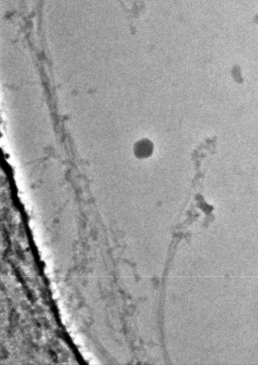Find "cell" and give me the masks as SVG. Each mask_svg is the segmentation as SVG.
<instances>
[{
    "label": "cell",
    "mask_w": 258,
    "mask_h": 365,
    "mask_svg": "<svg viewBox=\"0 0 258 365\" xmlns=\"http://www.w3.org/2000/svg\"><path fill=\"white\" fill-rule=\"evenodd\" d=\"M153 142L148 139H142L137 142L134 147L135 156L138 159H147L153 153Z\"/></svg>",
    "instance_id": "1"
}]
</instances>
